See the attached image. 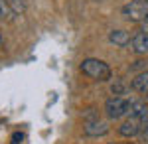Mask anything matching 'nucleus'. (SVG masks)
<instances>
[{"instance_id":"f257e3e1","label":"nucleus","mask_w":148,"mask_h":144,"mask_svg":"<svg viewBox=\"0 0 148 144\" xmlns=\"http://www.w3.org/2000/svg\"><path fill=\"white\" fill-rule=\"evenodd\" d=\"M81 71L87 75L93 81H109L111 79V67L107 65L101 59H95V57H89V59H83L81 63Z\"/></svg>"},{"instance_id":"f03ea898","label":"nucleus","mask_w":148,"mask_h":144,"mask_svg":"<svg viewBox=\"0 0 148 144\" xmlns=\"http://www.w3.org/2000/svg\"><path fill=\"white\" fill-rule=\"evenodd\" d=\"M123 16L128 22L142 24L148 20V0H130L123 6Z\"/></svg>"},{"instance_id":"7ed1b4c3","label":"nucleus","mask_w":148,"mask_h":144,"mask_svg":"<svg viewBox=\"0 0 148 144\" xmlns=\"http://www.w3.org/2000/svg\"><path fill=\"white\" fill-rule=\"evenodd\" d=\"M130 105H132V101L125 99V97H111L105 103V112L111 121H116V119L125 117L126 112H130Z\"/></svg>"},{"instance_id":"20e7f679","label":"nucleus","mask_w":148,"mask_h":144,"mask_svg":"<svg viewBox=\"0 0 148 144\" xmlns=\"http://www.w3.org/2000/svg\"><path fill=\"white\" fill-rule=\"evenodd\" d=\"M142 130H144V126H142V121H140L138 115H130V119H126V121L119 126V132L123 134V136H126V138L138 136Z\"/></svg>"},{"instance_id":"39448f33","label":"nucleus","mask_w":148,"mask_h":144,"mask_svg":"<svg viewBox=\"0 0 148 144\" xmlns=\"http://www.w3.org/2000/svg\"><path fill=\"white\" fill-rule=\"evenodd\" d=\"M83 132L87 134V136H103V134L109 132V122L99 121V119H95V121H85Z\"/></svg>"},{"instance_id":"423d86ee","label":"nucleus","mask_w":148,"mask_h":144,"mask_svg":"<svg viewBox=\"0 0 148 144\" xmlns=\"http://www.w3.org/2000/svg\"><path fill=\"white\" fill-rule=\"evenodd\" d=\"M130 45H132V51L142 56V53H148V32H138L132 36L130 40Z\"/></svg>"},{"instance_id":"0eeeda50","label":"nucleus","mask_w":148,"mask_h":144,"mask_svg":"<svg viewBox=\"0 0 148 144\" xmlns=\"http://www.w3.org/2000/svg\"><path fill=\"white\" fill-rule=\"evenodd\" d=\"M130 36H128V32H125V30H113V32L109 34V42L114 45H119V47H125V45L130 44Z\"/></svg>"},{"instance_id":"6e6552de","label":"nucleus","mask_w":148,"mask_h":144,"mask_svg":"<svg viewBox=\"0 0 148 144\" xmlns=\"http://www.w3.org/2000/svg\"><path fill=\"white\" fill-rule=\"evenodd\" d=\"M130 87L134 89L136 93H142V95H148V71H142L138 73L136 77L132 79Z\"/></svg>"},{"instance_id":"1a4fd4ad","label":"nucleus","mask_w":148,"mask_h":144,"mask_svg":"<svg viewBox=\"0 0 148 144\" xmlns=\"http://www.w3.org/2000/svg\"><path fill=\"white\" fill-rule=\"evenodd\" d=\"M0 18L2 20H12L14 18V10L10 8L8 0H0Z\"/></svg>"},{"instance_id":"9d476101","label":"nucleus","mask_w":148,"mask_h":144,"mask_svg":"<svg viewBox=\"0 0 148 144\" xmlns=\"http://www.w3.org/2000/svg\"><path fill=\"white\" fill-rule=\"evenodd\" d=\"M111 91H113L114 97H121V95H125V93H126V85L121 81V79H116V81L113 83V87H111Z\"/></svg>"},{"instance_id":"9b49d317","label":"nucleus","mask_w":148,"mask_h":144,"mask_svg":"<svg viewBox=\"0 0 148 144\" xmlns=\"http://www.w3.org/2000/svg\"><path fill=\"white\" fill-rule=\"evenodd\" d=\"M8 2H10V8L14 10V14H18V12L22 14L26 10V2L24 0H8Z\"/></svg>"},{"instance_id":"f8f14e48","label":"nucleus","mask_w":148,"mask_h":144,"mask_svg":"<svg viewBox=\"0 0 148 144\" xmlns=\"http://www.w3.org/2000/svg\"><path fill=\"white\" fill-rule=\"evenodd\" d=\"M138 117H140V121H142V126L148 128V107L142 111V115H138Z\"/></svg>"},{"instance_id":"ddd939ff","label":"nucleus","mask_w":148,"mask_h":144,"mask_svg":"<svg viewBox=\"0 0 148 144\" xmlns=\"http://www.w3.org/2000/svg\"><path fill=\"white\" fill-rule=\"evenodd\" d=\"M24 140V134L22 132H14L12 134V144H20Z\"/></svg>"},{"instance_id":"4468645a","label":"nucleus","mask_w":148,"mask_h":144,"mask_svg":"<svg viewBox=\"0 0 148 144\" xmlns=\"http://www.w3.org/2000/svg\"><path fill=\"white\" fill-rule=\"evenodd\" d=\"M146 65V61H142V59H138V61H134V65H132V69H140V67Z\"/></svg>"},{"instance_id":"2eb2a0df","label":"nucleus","mask_w":148,"mask_h":144,"mask_svg":"<svg viewBox=\"0 0 148 144\" xmlns=\"http://www.w3.org/2000/svg\"><path fill=\"white\" fill-rule=\"evenodd\" d=\"M142 32H148V20L144 22V30H142Z\"/></svg>"},{"instance_id":"dca6fc26","label":"nucleus","mask_w":148,"mask_h":144,"mask_svg":"<svg viewBox=\"0 0 148 144\" xmlns=\"http://www.w3.org/2000/svg\"><path fill=\"white\" fill-rule=\"evenodd\" d=\"M111 144H121V142H111Z\"/></svg>"}]
</instances>
